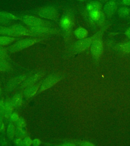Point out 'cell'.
Here are the masks:
<instances>
[{"mask_svg": "<svg viewBox=\"0 0 130 146\" xmlns=\"http://www.w3.org/2000/svg\"><path fill=\"white\" fill-rule=\"evenodd\" d=\"M37 13L41 18L47 19H54L58 15L57 10L53 7L41 8L38 11Z\"/></svg>", "mask_w": 130, "mask_h": 146, "instance_id": "cell-2", "label": "cell"}, {"mask_svg": "<svg viewBox=\"0 0 130 146\" xmlns=\"http://www.w3.org/2000/svg\"><path fill=\"white\" fill-rule=\"evenodd\" d=\"M87 12L89 19L94 23H101L105 20V14L102 10H95Z\"/></svg>", "mask_w": 130, "mask_h": 146, "instance_id": "cell-5", "label": "cell"}, {"mask_svg": "<svg viewBox=\"0 0 130 146\" xmlns=\"http://www.w3.org/2000/svg\"><path fill=\"white\" fill-rule=\"evenodd\" d=\"M16 143H17V144L19 145H23V141H21V139H17Z\"/></svg>", "mask_w": 130, "mask_h": 146, "instance_id": "cell-33", "label": "cell"}, {"mask_svg": "<svg viewBox=\"0 0 130 146\" xmlns=\"http://www.w3.org/2000/svg\"><path fill=\"white\" fill-rule=\"evenodd\" d=\"M28 29L33 34H43L49 33L50 31V28L47 27L46 26H42V25L29 26Z\"/></svg>", "mask_w": 130, "mask_h": 146, "instance_id": "cell-9", "label": "cell"}, {"mask_svg": "<svg viewBox=\"0 0 130 146\" xmlns=\"http://www.w3.org/2000/svg\"><path fill=\"white\" fill-rule=\"evenodd\" d=\"M119 16L123 18H127L130 16V8L128 6H123L119 7L117 10Z\"/></svg>", "mask_w": 130, "mask_h": 146, "instance_id": "cell-15", "label": "cell"}, {"mask_svg": "<svg viewBox=\"0 0 130 146\" xmlns=\"http://www.w3.org/2000/svg\"><path fill=\"white\" fill-rule=\"evenodd\" d=\"M4 103L2 101L0 102V131L4 129V124L3 122V117L4 116Z\"/></svg>", "mask_w": 130, "mask_h": 146, "instance_id": "cell-22", "label": "cell"}, {"mask_svg": "<svg viewBox=\"0 0 130 146\" xmlns=\"http://www.w3.org/2000/svg\"><path fill=\"white\" fill-rule=\"evenodd\" d=\"M93 41V40H92L91 38L81 39V40L78 42L76 45V47L77 48L78 50H85L91 45Z\"/></svg>", "mask_w": 130, "mask_h": 146, "instance_id": "cell-11", "label": "cell"}, {"mask_svg": "<svg viewBox=\"0 0 130 146\" xmlns=\"http://www.w3.org/2000/svg\"><path fill=\"white\" fill-rule=\"evenodd\" d=\"M40 143H41V142L39 141V139H35L33 141H32V144L34 145H35V146H38V145H40Z\"/></svg>", "mask_w": 130, "mask_h": 146, "instance_id": "cell-31", "label": "cell"}, {"mask_svg": "<svg viewBox=\"0 0 130 146\" xmlns=\"http://www.w3.org/2000/svg\"><path fill=\"white\" fill-rule=\"evenodd\" d=\"M103 51V44L100 40L93 41L91 44V52L96 57H99L102 54Z\"/></svg>", "mask_w": 130, "mask_h": 146, "instance_id": "cell-7", "label": "cell"}, {"mask_svg": "<svg viewBox=\"0 0 130 146\" xmlns=\"http://www.w3.org/2000/svg\"><path fill=\"white\" fill-rule=\"evenodd\" d=\"M81 145H83V146H90V145H93V144H89L88 143H82L81 144Z\"/></svg>", "mask_w": 130, "mask_h": 146, "instance_id": "cell-34", "label": "cell"}, {"mask_svg": "<svg viewBox=\"0 0 130 146\" xmlns=\"http://www.w3.org/2000/svg\"><path fill=\"white\" fill-rule=\"evenodd\" d=\"M16 125L17 126V130L18 131L19 135H23L25 133L26 131L25 123L23 119L22 118H19L16 121Z\"/></svg>", "mask_w": 130, "mask_h": 146, "instance_id": "cell-16", "label": "cell"}, {"mask_svg": "<svg viewBox=\"0 0 130 146\" xmlns=\"http://www.w3.org/2000/svg\"><path fill=\"white\" fill-rule=\"evenodd\" d=\"M39 87L38 85H33L29 87L27 89L24 91L23 94L25 97L30 98L34 96L36 94L37 92L39 89Z\"/></svg>", "mask_w": 130, "mask_h": 146, "instance_id": "cell-18", "label": "cell"}, {"mask_svg": "<svg viewBox=\"0 0 130 146\" xmlns=\"http://www.w3.org/2000/svg\"><path fill=\"white\" fill-rule=\"evenodd\" d=\"M6 55H7L6 51L4 48L0 46V58L4 59L5 57H6Z\"/></svg>", "mask_w": 130, "mask_h": 146, "instance_id": "cell-25", "label": "cell"}, {"mask_svg": "<svg viewBox=\"0 0 130 146\" xmlns=\"http://www.w3.org/2000/svg\"><path fill=\"white\" fill-rule=\"evenodd\" d=\"M20 19L23 23L28 26H46L47 25V22L46 23L43 20L35 16L25 15L22 16Z\"/></svg>", "mask_w": 130, "mask_h": 146, "instance_id": "cell-3", "label": "cell"}, {"mask_svg": "<svg viewBox=\"0 0 130 146\" xmlns=\"http://www.w3.org/2000/svg\"><path fill=\"white\" fill-rule=\"evenodd\" d=\"M74 34L77 38L81 40L87 38L89 34V32L85 28L79 27H78L77 29L75 31Z\"/></svg>", "mask_w": 130, "mask_h": 146, "instance_id": "cell-17", "label": "cell"}, {"mask_svg": "<svg viewBox=\"0 0 130 146\" xmlns=\"http://www.w3.org/2000/svg\"><path fill=\"white\" fill-rule=\"evenodd\" d=\"M121 48L125 52H130V43H126L121 46Z\"/></svg>", "mask_w": 130, "mask_h": 146, "instance_id": "cell-26", "label": "cell"}, {"mask_svg": "<svg viewBox=\"0 0 130 146\" xmlns=\"http://www.w3.org/2000/svg\"><path fill=\"white\" fill-rule=\"evenodd\" d=\"M11 27L14 30V31L15 32L18 36H29L33 35L30 32L28 28H26L24 26L21 25H12Z\"/></svg>", "mask_w": 130, "mask_h": 146, "instance_id": "cell-8", "label": "cell"}, {"mask_svg": "<svg viewBox=\"0 0 130 146\" xmlns=\"http://www.w3.org/2000/svg\"><path fill=\"white\" fill-rule=\"evenodd\" d=\"M121 4L123 6H130V0H121Z\"/></svg>", "mask_w": 130, "mask_h": 146, "instance_id": "cell-30", "label": "cell"}, {"mask_svg": "<svg viewBox=\"0 0 130 146\" xmlns=\"http://www.w3.org/2000/svg\"><path fill=\"white\" fill-rule=\"evenodd\" d=\"M78 1H83L85 0H78Z\"/></svg>", "mask_w": 130, "mask_h": 146, "instance_id": "cell-36", "label": "cell"}, {"mask_svg": "<svg viewBox=\"0 0 130 146\" xmlns=\"http://www.w3.org/2000/svg\"><path fill=\"white\" fill-rule=\"evenodd\" d=\"M0 16L8 21H15L19 19L17 16L14 15L13 14L7 12L0 11Z\"/></svg>", "mask_w": 130, "mask_h": 146, "instance_id": "cell-20", "label": "cell"}, {"mask_svg": "<svg viewBox=\"0 0 130 146\" xmlns=\"http://www.w3.org/2000/svg\"><path fill=\"white\" fill-rule=\"evenodd\" d=\"M0 27H1V26H0Z\"/></svg>", "mask_w": 130, "mask_h": 146, "instance_id": "cell-37", "label": "cell"}, {"mask_svg": "<svg viewBox=\"0 0 130 146\" xmlns=\"http://www.w3.org/2000/svg\"><path fill=\"white\" fill-rule=\"evenodd\" d=\"M125 34L128 36V38H130V27H129L127 30H126Z\"/></svg>", "mask_w": 130, "mask_h": 146, "instance_id": "cell-32", "label": "cell"}, {"mask_svg": "<svg viewBox=\"0 0 130 146\" xmlns=\"http://www.w3.org/2000/svg\"><path fill=\"white\" fill-rule=\"evenodd\" d=\"M8 65L7 62H5L4 59L0 58V71H5L7 70Z\"/></svg>", "mask_w": 130, "mask_h": 146, "instance_id": "cell-24", "label": "cell"}, {"mask_svg": "<svg viewBox=\"0 0 130 146\" xmlns=\"http://www.w3.org/2000/svg\"><path fill=\"white\" fill-rule=\"evenodd\" d=\"M23 145H27V146H30L32 144V139H30V137H27L23 141Z\"/></svg>", "mask_w": 130, "mask_h": 146, "instance_id": "cell-27", "label": "cell"}, {"mask_svg": "<svg viewBox=\"0 0 130 146\" xmlns=\"http://www.w3.org/2000/svg\"><path fill=\"white\" fill-rule=\"evenodd\" d=\"M60 25L64 30H68L72 25L71 17L68 15L63 16L60 21Z\"/></svg>", "mask_w": 130, "mask_h": 146, "instance_id": "cell-12", "label": "cell"}, {"mask_svg": "<svg viewBox=\"0 0 130 146\" xmlns=\"http://www.w3.org/2000/svg\"><path fill=\"white\" fill-rule=\"evenodd\" d=\"M10 22V21L7 20L5 18H3L1 16H0V24H3V25H6L8 24Z\"/></svg>", "mask_w": 130, "mask_h": 146, "instance_id": "cell-29", "label": "cell"}, {"mask_svg": "<svg viewBox=\"0 0 130 146\" xmlns=\"http://www.w3.org/2000/svg\"><path fill=\"white\" fill-rule=\"evenodd\" d=\"M63 145H66V146H71V145H73L72 144H63Z\"/></svg>", "mask_w": 130, "mask_h": 146, "instance_id": "cell-35", "label": "cell"}, {"mask_svg": "<svg viewBox=\"0 0 130 146\" xmlns=\"http://www.w3.org/2000/svg\"><path fill=\"white\" fill-rule=\"evenodd\" d=\"M14 108V107L12 104L11 100L4 103V116L5 118H9L12 114Z\"/></svg>", "mask_w": 130, "mask_h": 146, "instance_id": "cell-13", "label": "cell"}, {"mask_svg": "<svg viewBox=\"0 0 130 146\" xmlns=\"http://www.w3.org/2000/svg\"><path fill=\"white\" fill-rule=\"evenodd\" d=\"M21 101H22V95L21 94H17L11 100V102L14 107H17L21 105Z\"/></svg>", "mask_w": 130, "mask_h": 146, "instance_id": "cell-21", "label": "cell"}, {"mask_svg": "<svg viewBox=\"0 0 130 146\" xmlns=\"http://www.w3.org/2000/svg\"><path fill=\"white\" fill-rule=\"evenodd\" d=\"M38 41L37 39H25L18 41L14 44L9 48V51L11 52H15L25 48L29 47L36 43Z\"/></svg>", "mask_w": 130, "mask_h": 146, "instance_id": "cell-1", "label": "cell"}, {"mask_svg": "<svg viewBox=\"0 0 130 146\" xmlns=\"http://www.w3.org/2000/svg\"><path fill=\"white\" fill-rule=\"evenodd\" d=\"M7 134L8 137L11 139L13 137L14 135V127L12 123H10L8 126V127L7 129Z\"/></svg>", "mask_w": 130, "mask_h": 146, "instance_id": "cell-23", "label": "cell"}, {"mask_svg": "<svg viewBox=\"0 0 130 146\" xmlns=\"http://www.w3.org/2000/svg\"><path fill=\"white\" fill-rule=\"evenodd\" d=\"M61 77L59 76H51L47 78L44 81V82L41 84L40 86L39 87L40 91H43L46 89H47L50 87L53 86L55 84H56L58 81H59Z\"/></svg>", "mask_w": 130, "mask_h": 146, "instance_id": "cell-6", "label": "cell"}, {"mask_svg": "<svg viewBox=\"0 0 130 146\" xmlns=\"http://www.w3.org/2000/svg\"><path fill=\"white\" fill-rule=\"evenodd\" d=\"M10 118L11 119L12 121H16L18 119H19V117H18V114H17L16 113H14L13 114H12L10 116Z\"/></svg>", "mask_w": 130, "mask_h": 146, "instance_id": "cell-28", "label": "cell"}, {"mask_svg": "<svg viewBox=\"0 0 130 146\" xmlns=\"http://www.w3.org/2000/svg\"><path fill=\"white\" fill-rule=\"evenodd\" d=\"M15 40L13 36H0V46L7 45L12 43Z\"/></svg>", "mask_w": 130, "mask_h": 146, "instance_id": "cell-19", "label": "cell"}, {"mask_svg": "<svg viewBox=\"0 0 130 146\" xmlns=\"http://www.w3.org/2000/svg\"><path fill=\"white\" fill-rule=\"evenodd\" d=\"M103 9V6L98 1H93L89 3L86 6V9L87 12L95 11V10H102Z\"/></svg>", "mask_w": 130, "mask_h": 146, "instance_id": "cell-10", "label": "cell"}, {"mask_svg": "<svg viewBox=\"0 0 130 146\" xmlns=\"http://www.w3.org/2000/svg\"><path fill=\"white\" fill-rule=\"evenodd\" d=\"M0 35L3 36H17L15 32L12 29L11 27H0Z\"/></svg>", "mask_w": 130, "mask_h": 146, "instance_id": "cell-14", "label": "cell"}, {"mask_svg": "<svg viewBox=\"0 0 130 146\" xmlns=\"http://www.w3.org/2000/svg\"><path fill=\"white\" fill-rule=\"evenodd\" d=\"M118 3L116 0H110L103 7V13L105 16L111 17L118 9Z\"/></svg>", "mask_w": 130, "mask_h": 146, "instance_id": "cell-4", "label": "cell"}]
</instances>
